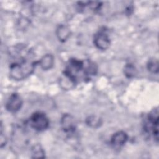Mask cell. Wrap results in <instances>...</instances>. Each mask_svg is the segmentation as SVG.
Masks as SVG:
<instances>
[{
  "mask_svg": "<svg viewBox=\"0 0 159 159\" xmlns=\"http://www.w3.org/2000/svg\"><path fill=\"white\" fill-rule=\"evenodd\" d=\"M143 130L153 137L156 142L158 140V112L157 109L152 111L147 116L143 124Z\"/></svg>",
  "mask_w": 159,
  "mask_h": 159,
  "instance_id": "3957f363",
  "label": "cell"
},
{
  "mask_svg": "<svg viewBox=\"0 0 159 159\" xmlns=\"http://www.w3.org/2000/svg\"><path fill=\"white\" fill-rule=\"evenodd\" d=\"M32 158H43L45 153L40 145H36L32 148Z\"/></svg>",
  "mask_w": 159,
  "mask_h": 159,
  "instance_id": "4fadbf2b",
  "label": "cell"
},
{
  "mask_svg": "<svg viewBox=\"0 0 159 159\" xmlns=\"http://www.w3.org/2000/svg\"><path fill=\"white\" fill-rule=\"evenodd\" d=\"M43 70H48L52 68L54 64V58L51 54L44 55L38 62Z\"/></svg>",
  "mask_w": 159,
  "mask_h": 159,
  "instance_id": "9c48e42d",
  "label": "cell"
},
{
  "mask_svg": "<svg viewBox=\"0 0 159 159\" xmlns=\"http://www.w3.org/2000/svg\"><path fill=\"white\" fill-rule=\"evenodd\" d=\"M22 106V99L17 93L12 94L6 103V109L10 112H16Z\"/></svg>",
  "mask_w": 159,
  "mask_h": 159,
  "instance_id": "8992f818",
  "label": "cell"
},
{
  "mask_svg": "<svg viewBox=\"0 0 159 159\" xmlns=\"http://www.w3.org/2000/svg\"><path fill=\"white\" fill-rule=\"evenodd\" d=\"M37 63L25 57H20L18 61L10 65L9 75L11 78L15 80H22L26 78L33 73Z\"/></svg>",
  "mask_w": 159,
  "mask_h": 159,
  "instance_id": "7a4b0ae2",
  "label": "cell"
},
{
  "mask_svg": "<svg viewBox=\"0 0 159 159\" xmlns=\"http://www.w3.org/2000/svg\"><path fill=\"white\" fill-rule=\"evenodd\" d=\"M61 126L64 132L71 133L76 129V122L74 117L68 114H64L61 119Z\"/></svg>",
  "mask_w": 159,
  "mask_h": 159,
  "instance_id": "52a82bcc",
  "label": "cell"
},
{
  "mask_svg": "<svg viewBox=\"0 0 159 159\" xmlns=\"http://www.w3.org/2000/svg\"><path fill=\"white\" fill-rule=\"evenodd\" d=\"M30 125L34 130L37 131H43L49 125V120L45 114L37 111L33 113L29 119Z\"/></svg>",
  "mask_w": 159,
  "mask_h": 159,
  "instance_id": "277c9868",
  "label": "cell"
},
{
  "mask_svg": "<svg viewBox=\"0 0 159 159\" xmlns=\"http://www.w3.org/2000/svg\"><path fill=\"white\" fill-rule=\"evenodd\" d=\"M57 35L58 39L65 42L70 36V29L64 25H60L57 30Z\"/></svg>",
  "mask_w": 159,
  "mask_h": 159,
  "instance_id": "30bf717a",
  "label": "cell"
},
{
  "mask_svg": "<svg viewBox=\"0 0 159 159\" xmlns=\"http://www.w3.org/2000/svg\"><path fill=\"white\" fill-rule=\"evenodd\" d=\"M111 43L110 38L106 31L100 30L94 35V44L100 50H106L109 48Z\"/></svg>",
  "mask_w": 159,
  "mask_h": 159,
  "instance_id": "5b68a950",
  "label": "cell"
},
{
  "mask_svg": "<svg viewBox=\"0 0 159 159\" xmlns=\"http://www.w3.org/2000/svg\"><path fill=\"white\" fill-rule=\"evenodd\" d=\"M124 72L127 78H132L136 74V68L132 64H127L124 67Z\"/></svg>",
  "mask_w": 159,
  "mask_h": 159,
  "instance_id": "5bb4252c",
  "label": "cell"
},
{
  "mask_svg": "<svg viewBox=\"0 0 159 159\" xmlns=\"http://www.w3.org/2000/svg\"><path fill=\"white\" fill-rule=\"evenodd\" d=\"M86 122L89 126L93 128H96L100 125V124H101V120L96 116H91L86 119Z\"/></svg>",
  "mask_w": 159,
  "mask_h": 159,
  "instance_id": "7c38bea8",
  "label": "cell"
},
{
  "mask_svg": "<svg viewBox=\"0 0 159 159\" xmlns=\"http://www.w3.org/2000/svg\"><path fill=\"white\" fill-rule=\"evenodd\" d=\"M97 70L96 65L91 61L71 58L66 65L63 75L76 84L81 81L89 80L96 75Z\"/></svg>",
  "mask_w": 159,
  "mask_h": 159,
  "instance_id": "6da1fadb",
  "label": "cell"
},
{
  "mask_svg": "<svg viewBox=\"0 0 159 159\" xmlns=\"http://www.w3.org/2000/svg\"><path fill=\"white\" fill-rule=\"evenodd\" d=\"M128 139L127 134L124 131H118L113 134L111 139V143L115 147L124 145Z\"/></svg>",
  "mask_w": 159,
  "mask_h": 159,
  "instance_id": "ba28073f",
  "label": "cell"
},
{
  "mask_svg": "<svg viewBox=\"0 0 159 159\" xmlns=\"http://www.w3.org/2000/svg\"><path fill=\"white\" fill-rule=\"evenodd\" d=\"M147 69L153 73L158 72V61L157 59L152 58L148 60L147 63Z\"/></svg>",
  "mask_w": 159,
  "mask_h": 159,
  "instance_id": "8fae6325",
  "label": "cell"
}]
</instances>
